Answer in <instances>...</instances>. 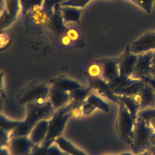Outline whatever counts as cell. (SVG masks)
Segmentation results:
<instances>
[{
  "mask_svg": "<svg viewBox=\"0 0 155 155\" xmlns=\"http://www.w3.org/2000/svg\"><path fill=\"white\" fill-rule=\"evenodd\" d=\"M12 137V131L1 128V139H0L1 147L8 146Z\"/></svg>",
  "mask_w": 155,
  "mask_h": 155,
  "instance_id": "obj_28",
  "label": "cell"
},
{
  "mask_svg": "<svg viewBox=\"0 0 155 155\" xmlns=\"http://www.w3.org/2000/svg\"><path fill=\"white\" fill-rule=\"evenodd\" d=\"M137 6L140 7L145 13L150 14L151 13L155 0H128Z\"/></svg>",
  "mask_w": 155,
  "mask_h": 155,
  "instance_id": "obj_23",
  "label": "cell"
},
{
  "mask_svg": "<svg viewBox=\"0 0 155 155\" xmlns=\"http://www.w3.org/2000/svg\"><path fill=\"white\" fill-rule=\"evenodd\" d=\"M82 114L84 116H90L93 111L98 108L104 112L110 111V107L108 104L104 101L100 96L94 93H91L81 106Z\"/></svg>",
  "mask_w": 155,
  "mask_h": 155,
  "instance_id": "obj_10",
  "label": "cell"
},
{
  "mask_svg": "<svg viewBox=\"0 0 155 155\" xmlns=\"http://www.w3.org/2000/svg\"><path fill=\"white\" fill-rule=\"evenodd\" d=\"M117 97L119 102L122 103L127 108L133 119L136 120L140 111V105L138 102L133 96L120 95L117 96Z\"/></svg>",
  "mask_w": 155,
  "mask_h": 155,
  "instance_id": "obj_17",
  "label": "cell"
},
{
  "mask_svg": "<svg viewBox=\"0 0 155 155\" xmlns=\"http://www.w3.org/2000/svg\"><path fill=\"white\" fill-rule=\"evenodd\" d=\"M48 119L39 121L32 128L28 137L34 145H41L47 134L48 128Z\"/></svg>",
  "mask_w": 155,
  "mask_h": 155,
  "instance_id": "obj_14",
  "label": "cell"
},
{
  "mask_svg": "<svg viewBox=\"0 0 155 155\" xmlns=\"http://www.w3.org/2000/svg\"><path fill=\"white\" fill-rule=\"evenodd\" d=\"M88 73L91 78H101L102 65L98 64H91L88 69Z\"/></svg>",
  "mask_w": 155,
  "mask_h": 155,
  "instance_id": "obj_27",
  "label": "cell"
},
{
  "mask_svg": "<svg viewBox=\"0 0 155 155\" xmlns=\"http://www.w3.org/2000/svg\"><path fill=\"white\" fill-rule=\"evenodd\" d=\"M136 155H152L151 154V153L147 150V151H143V152H142V153H140L139 154H137Z\"/></svg>",
  "mask_w": 155,
  "mask_h": 155,
  "instance_id": "obj_38",
  "label": "cell"
},
{
  "mask_svg": "<svg viewBox=\"0 0 155 155\" xmlns=\"http://www.w3.org/2000/svg\"><path fill=\"white\" fill-rule=\"evenodd\" d=\"M8 147L12 155H28L34 144L28 136H13Z\"/></svg>",
  "mask_w": 155,
  "mask_h": 155,
  "instance_id": "obj_9",
  "label": "cell"
},
{
  "mask_svg": "<svg viewBox=\"0 0 155 155\" xmlns=\"http://www.w3.org/2000/svg\"><path fill=\"white\" fill-rule=\"evenodd\" d=\"M10 41V38L8 35L5 34H1V47H2L3 45L5 46L8 44Z\"/></svg>",
  "mask_w": 155,
  "mask_h": 155,
  "instance_id": "obj_32",
  "label": "cell"
},
{
  "mask_svg": "<svg viewBox=\"0 0 155 155\" xmlns=\"http://www.w3.org/2000/svg\"><path fill=\"white\" fill-rule=\"evenodd\" d=\"M153 131H155V118H151L147 121H145Z\"/></svg>",
  "mask_w": 155,
  "mask_h": 155,
  "instance_id": "obj_36",
  "label": "cell"
},
{
  "mask_svg": "<svg viewBox=\"0 0 155 155\" xmlns=\"http://www.w3.org/2000/svg\"><path fill=\"white\" fill-rule=\"evenodd\" d=\"M133 97L139 104L140 110L155 108V90L146 82L140 91Z\"/></svg>",
  "mask_w": 155,
  "mask_h": 155,
  "instance_id": "obj_11",
  "label": "cell"
},
{
  "mask_svg": "<svg viewBox=\"0 0 155 155\" xmlns=\"http://www.w3.org/2000/svg\"><path fill=\"white\" fill-rule=\"evenodd\" d=\"M150 76L153 78H155V50L154 51V54L151 61Z\"/></svg>",
  "mask_w": 155,
  "mask_h": 155,
  "instance_id": "obj_31",
  "label": "cell"
},
{
  "mask_svg": "<svg viewBox=\"0 0 155 155\" xmlns=\"http://www.w3.org/2000/svg\"><path fill=\"white\" fill-rule=\"evenodd\" d=\"M71 39L70 38V37L68 35H64L62 36L61 39V42L64 45H68L71 44Z\"/></svg>",
  "mask_w": 155,
  "mask_h": 155,
  "instance_id": "obj_35",
  "label": "cell"
},
{
  "mask_svg": "<svg viewBox=\"0 0 155 155\" xmlns=\"http://www.w3.org/2000/svg\"><path fill=\"white\" fill-rule=\"evenodd\" d=\"M153 54L154 51H150L137 55V60L131 76V78L143 81L145 78L150 76Z\"/></svg>",
  "mask_w": 155,
  "mask_h": 155,
  "instance_id": "obj_6",
  "label": "cell"
},
{
  "mask_svg": "<svg viewBox=\"0 0 155 155\" xmlns=\"http://www.w3.org/2000/svg\"><path fill=\"white\" fill-rule=\"evenodd\" d=\"M137 60V55L131 53L128 48L124 55L117 62L119 75L124 77H131Z\"/></svg>",
  "mask_w": 155,
  "mask_h": 155,
  "instance_id": "obj_12",
  "label": "cell"
},
{
  "mask_svg": "<svg viewBox=\"0 0 155 155\" xmlns=\"http://www.w3.org/2000/svg\"><path fill=\"white\" fill-rule=\"evenodd\" d=\"M50 88L42 83H33L24 88L18 96V102L27 105L35 102L45 104L48 101Z\"/></svg>",
  "mask_w": 155,
  "mask_h": 155,
  "instance_id": "obj_5",
  "label": "cell"
},
{
  "mask_svg": "<svg viewBox=\"0 0 155 155\" xmlns=\"http://www.w3.org/2000/svg\"><path fill=\"white\" fill-rule=\"evenodd\" d=\"M67 35H68L72 41H76L79 37L78 31L74 28L68 29L67 32Z\"/></svg>",
  "mask_w": 155,
  "mask_h": 155,
  "instance_id": "obj_30",
  "label": "cell"
},
{
  "mask_svg": "<svg viewBox=\"0 0 155 155\" xmlns=\"http://www.w3.org/2000/svg\"><path fill=\"white\" fill-rule=\"evenodd\" d=\"M26 117L24 122L31 131L39 121L50 118L55 111L49 101L41 104L29 103L26 105Z\"/></svg>",
  "mask_w": 155,
  "mask_h": 155,
  "instance_id": "obj_4",
  "label": "cell"
},
{
  "mask_svg": "<svg viewBox=\"0 0 155 155\" xmlns=\"http://www.w3.org/2000/svg\"><path fill=\"white\" fill-rule=\"evenodd\" d=\"M48 101L55 110L60 109L70 102L69 92L51 85L48 94Z\"/></svg>",
  "mask_w": 155,
  "mask_h": 155,
  "instance_id": "obj_13",
  "label": "cell"
},
{
  "mask_svg": "<svg viewBox=\"0 0 155 155\" xmlns=\"http://www.w3.org/2000/svg\"><path fill=\"white\" fill-rule=\"evenodd\" d=\"M54 142L58 144L63 151L69 155H87L83 151L77 148L72 143L61 136L57 137Z\"/></svg>",
  "mask_w": 155,
  "mask_h": 155,
  "instance_id": "obj_18",
  "label": "cell"
},
{
  "mask_svg": "<svg viewBox=\"0 0 155 155\" xmlns=\"http://www.w3.org/2000/svg\"><path fill=\"white\" fill-rule=\"evenodd\" d=\"M145 82L141 80H137L134 83L122 88L113 90V93L117 96H133L140 91L143 87Z\"/></svg>",
  "mask_w": 155,
  "mask_h": 155,
  "instance_id": "obj_19",
  "label": "cell"
},
{
  "mask_svg": "<svg viewBox=\"0 0 155 155\" xmlns=\"http://www.w3.org/2000/svg\"><path fill=\"white\" fill-rule=\"evenodd\" d=\"M20 122L21 121L12 120L2 114L1 115V128L12 131Z\"/></svg>",
  "mask_w": 155,
  "mask_h": 155,
  "instance_id": "obj_24",
  "label": "cell"
},
{
  "mask_svg": "<svg viewBox=\"0 0 155 155\" xmlns=\"http://www.w3.org/2000/svg\"><path fill=\"white\" fill-rule=\"evenodd\" d=\"M151 147H155V131H154L150 137Z\"/></svg>",
  "mask_w": 155,
  "mask_h": 155,
  "instance_id": "obj_37",
  "label": "cell"
},
{
  "mask_svg": "<svg viewBox=\"0 0 155 155\" xmlns=\"http://www.w3.org/2000/svg\"><path fill=\"white\" fill-rule=\"evenodd\" d=\"M0 155H12L8 146H2L0 149Z\"/></svg>",
  "mask_w": 155,
  "mask_h": 155,
  "instance_id": "obj_34",
  "label": "cell"
},
{
  "mask_svg": "<svg viewBox=\"0 0 155 155\" xmlns=\"http://www.w3.org/2000/svg\"><path fill=\"white\" fill-rule=\"evenodd\" d=\"M89 87L96 91L102 97L111 101L113 103L119 104V101L117 96L113 93L108 83L105 82L101 78H88Z\"/></svg>",
  "mask_w": 155,
  "mask_h": 155,
  "instance_id": "obj_8",
  "label": "cell"
},
{
  "mask_svg": "<svg viewBox=\"0 0 155 155\" xmlns=\"http://www.w3.org/2000/svg\"><path fill=\"white\" fill-rule=\"evenodd\" d=\"M137 80L131 78V77H124L121 76H118L117 78L114 79L113 81L108 83L110 87L112 89V90H115L117 89L122 88L125 87H127Z\"/></svg>",
  "mask_w": 155,
  "mask_h": 155,
  "instance_id": "obj_21",
  "label": "cell"
},
{
  "mask_svg": "<svg viewBox=\"0 0 155 155\" xmlns=\"http://www.w3.org/2000/svg\"><path fill=\"white\" fill-rule=\"evenodd\" d=\"M137 117L141 118L145 121H147L151 118H155V108H150L140 110L138 113Z\"/></svg>",
  "mask_w": 155,
  "mask_h": 155,
  "instance_id": "obj_25",
  "label": "cell"
},
{
  "mask_svg": "<svg viewBox=\"0 0 155 155\" xmlns=\"http://www.w3.org/2000/svg\"><path fill=\"white\" fill-rule=\"evenodd\" d=\"M118 76H119V73L117 62L109 61L105 62L102 65L101 78L107 83H109Z\"/></svg>",
  "mask_w": 155,
  "mask_h": 155,
  "instance_id": "obj_15",
  "label": "cell"
},
{
  "mask_svg": "<svg viewBox=\"0 0 155 155\" xmlns=\"http://www.w3.org/2000/svg\"><path fill=\"white\" fill-rule=\"evenodd\" d=\"M118 155H134L133 153H120Z\"/></svg>",
  "mask_w": 155,
  "mask_h": 155,
  "instance_id": "obj_40",
  "label": "cell"
},
{
  "mask_svg": "<svg viewBox=\"0 0 155 155\" xmlns=\"http://www.w3.org/2000/svg\"><path fill=\"white\" fill-rule=\"evenodd\" d=\"M34 14H33L32 18L34 22L38 24H43L45 23L48 19L47 15L42 12L39 5H35L33 8Z\"/></svg>",
  "mask_w": 155,
  "mask_h": 155,
  "instance_id": "obj_22",
  "label": "cell"
},
{
  "mask_svg": "<svg viewBox=\"0 0 155 155\" xmlns=\"http://www.w3.org/2000/svg\"><path fill=\"white\" fill-rule=\"evenodd\" d=\"M51 85L67 92L84 87L77 81L64 77L58 78L53 81Z\"/></svg>",
  "mask_w": 155,
  "mask_h": 155,
  "instance_id": "obj_16",
  "label": "cell"
},
{
  "mask_svg": "<svg viewBox=\"0 0 155 155\" xmlns=\"http://www.w3.org/2000/svg\"><path fill=\"white\" fill-rule=\"evenodd\" d=\"M117 105L119 110L116 121V131L119 139L125 143L130 145L136 120L133 119L122 103L119 102Z\"/></svg>",
  "mask_w": 155,
  "mask_h": 155,
  "instance_id": "obj_3",
  "label": "cell"
},
{
  "mask_svg": "<svg viewBox=\"0 0 155 155\" xmlns=\"http://www.w3.org/2000/svg\"><path fill=\"white\" fill-rule=\"evenodd\" d=\"M148 151L151 153L152 155H155V147H151L148 149Z\"/></svg>",
  "mask_w": 155,
  "mask_h": 155,
  "instance_id": "obj_39",
  "label": "cell"
},
{
  "mask_svg": "<svg viewBox=\"0 0 155 155\" xmlns=\"http://www.w3.org/2000/svg\"><path fill=\"white\" fill-rule=\"evenodd\" d=\"M48 146L44 145H34L28 155H46V151Z\"/></svg>",
  "mask_w": 155,
  "mask_h": 155,
  "instance_id": "obj_29",
  "label": "cell"
},
{
  "mask_svg": "<svg viewBox=\"0 0 155 155\" xmlns=\"http://www.w3.org/2000/svg\"><path fill=\"white\" fill-rule=\"evenodd\" d=\"M143 81L149 84L155 90V78L148 76L143 79Z\"/></svg>",
  "mask_w": 155,
  "mask_h": 155,
  "instance_id": "obj_33",
  "label": "cell"
},
{
  "mask_svg": "<svg viewBox=\"0 0 155 155\" xmlns=\"http://www.w3.org/2000/svg\"><path fill=\"white\" fill-rule=\"evenodd\" d=\"M91 87H82L69 92L70 102H84L88 96L91 93Z\"/></svg>",
  "mask_w": 155,
  "mask_h": 155,
  "instance_id": "obj_20",
  "label": "cell"
},
{
  "mask_svg": "<svg viewBox=\"0 0 155 155\" xmlns=\"http://www.w3.org/2000/svg\"><path fill=\"white\" fill-rule=\"evenodd\" d=\"M84 102H69L65 107L55 110L48 122L47 134L41 145L49 146L54 140L61 136L68 119L72 117L71 110L79 104Z\"/></svg>",
  "mask_w": 155,
  "mask_h": 155,
  "instance_id": "obj_1",
  "label": "cell"
},
{
  "mask_svg": "<svg viewBox=\"0 0 155 155\" xmlns=\"http://www.w3.org/2000/svg\"><path fill=\"white\" fill-rule=\"evenodd\" d=\"M46 155H69L63 151L56 142H53L47 148Z\"/></svg>",
  "mask_w": 155,
  "mask_h": 155,
  "instance_id": "obj_26",
  "label": "cell"
},
{
  "mask_svg": "<svg viewBox=\"0 0 155 155\" xmlns=\"http://www.w3.org/2000/svg\"><path fill=\"white\" fill-rule=\"evenodd\" d=\"M153 132L144 120L139 117L136 119L130 145L134 155L148 150L151 147L150 137Z\"/></svg>",
  "mask_w": 155,
  "mask_h": 155,
  "instance_id": "obj_2",
  "label": "cell"
},
{
  "mask_svg": "<svg viewBox=\"0 0 155 155\" xmlns=\"http://www.w3.org/2000/svg\"><path fill=\"white\" fill-rule=\"evenodd\" d=\"M130 49L131 53L137 55L150 51H154L155 31H150L143 33L132 43Z\"/></svg>",
  "mask_w": 155,
  "mask_h": 155,
  "instance_id": "obj_7",
  "label": "cell"
}]
</instances>
